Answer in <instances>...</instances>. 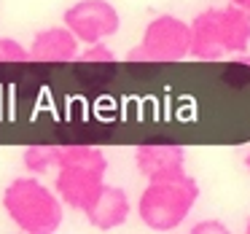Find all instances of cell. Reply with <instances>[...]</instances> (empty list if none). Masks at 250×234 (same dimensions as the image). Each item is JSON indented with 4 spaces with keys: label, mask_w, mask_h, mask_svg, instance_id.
<instances>
[{
    "label": "cell",
    "mask_w": 250,
    "mask_h": 234,
    "mask_svg": "<svg viewBox=\"0 0 250 234\" xmlns=\"http://www.w3.org/2000/svg\"><path fill=\"white\" fill-rule=\"evenodd\" d=\"M129 196H126L124 189H119V186H103V191H100V196L92 202V207L86 210V218L89 223H92L94 229H103V232H108V229H119L126 223V218H129Z\"/></svg>",
    "instance_id": "8"
},
{
    "label": "cell",
    "mask_w": 250,
    "mask_h": 234,
    "mask_svg": "<svg viewBox=\"0 0 250 234\" xmlns=\"http://www.w3.org/2000/svg\"><path fill=\"white\" fill-rule=\"evenodd\" d=\"M250 43V11L234 3L223 8H205L191 22V57L221 60L226 54H245Z\"/></svg>",
    "instance_id": "1"
},
{
    "label": "cell",
    "mask_w": 250,
    "mask_h": 234,
    "mask_svg": "<svg viewBox=\"0 0 250 234\" xmlns=\"http://www.w3.org/2000/svg\"><path fill=\"white\" fill-rule=\"evenodd\" d=\"M191 54V24L172 14L151 19L143 41L126 54L129 62H180Z\"/></svg>",
    "instance_id": "5"
},
{
    "label": "cell",
    "mask_w": 250,
    "mask_h": 234,
    "mask_svg": "<svg viewBox=\"0 0 250 234\" xmlns=\"http://www.w3.org/2000/svg\"><path fill=\"white\" fill-rule=\"evenodd\" d=\"M245 167H248V172H250V151H248V156H245Z\"/></svg>",
    "instance_id": "15"
},
{
    "label": "cell",
    "mask_w": 250,
    "mask_h": 234,
    "mask_svg": "<svg viewBox=\"0 0 250 234\" xmlns=\"http://www.w3.org/2000/svg\"><path fill=\"white\" fill-rule=\"evenodd\" d=\"M245 229H248V234H250V221H248V226H245Z\"/></svg>",
    "instance_id": "16"
},
{
    "label": "cell",
    "mask_w": 250,
    "mask_h": 234,
    "mask_svg": "<svg viewBox=\"0 0 250 234\" xmlns=\"http://www.w3.org/2000/svg\"><path fill=\"white\" fill-rule=\"evenodd\" d=\"M108 172V159L92 146H65L57 164L54 189L67 207L86 213L100 196Z\"/></svg>",
    "instance_id": "2"
},
{
    "label": "cell",
    "mask_w": 250,
    "mask_h": 234,
    "mask_svg": "<svg viewBox=\"0 0 250 234\" xmlns=\"http://www.w3.org/2000/svg\"><path fill=\"white\" fill-rule=\"evenodd\" d=\"M62 196L38 178H17L3 191V210L27 234H51L62 223Z\"/></svg>",
    "instance_id": "3"
},
{
    "label": "cell",
    "mask_w": 250,
    "mask_h": 234,
    "mask_svg": "<svg viewBox=\"0 0 250 234\" xmlns=\"http://www.w3.org/2000/svg\"><path fill=\"white\" fill-rule=\"evenodd\" d=\"M30 49H24L14 38H0V65L3 62H30Z\"/></svg>",
    "instance_id": "11"
},
{
    "label": "cell",
    "mask_w": 250,
    "mask_h": 234,
    "mask_svg": "<svg viewBox=\"0 0 250 234\" xmlns=\"http://www.w3.org/2000/svg\"><path fill=\"white\" fill-rule=\"evenodd\" d=\"M81 60L83 62H113L116 57H113V51L100 41V43H89L86 46V51L81 54Z\"/></svg>",
    "instance_id": "12"
},
{
    "label": "cell",
    "mask_w": 250,
    "mask_h": 234,
    "mask_svg": "<svg viewBox=\"0 0 250 234\" xmlns=\"http://www.w3.org/2000/svg\"><path fill=\"white\" fill-rule=\"evenodd\" d=\"M199 199V183L191 175L172 180H148L137 199V215L153 232H172L188 218Z\"/></svg>",
    "instance_id": "4"
},
{
    "label": "cell",
    "mask_w": 250,
    "mask_h": 234,
    "mask_svg": "<svg viewBox=\"0 0 250 234\" xmlns=\"http://www.w3.org/2000/svg\"><path fill=\"white\" fill-rule=\"evenodd\" d=\"M62 148L65 146H51V143H38L24 151V167L35 175H43L46 170L57 167L62 159Z\"/></svg>",
    "instance_id": "10"
},
{
    "label": "cell",
    "mask_w": 250,
    "mask_h": 234,
    "mask_svg": "<svg viewBox=\"0 0 250 234\" xmlns=\"http://www.w3.org/2000/svg\"><path fill=\"white\" fill-rule=\"evenodd\" d=\"M62 19L76 33V38L83 41L86 46L100 43L103 38H110L121 27L119 11L108 0H78L76 6L67 8Z\"/></svg>",
    "instance_id": "6"
},
{
    "label": "cell",
    "mask_w": 250,
    "mask_h": 234,
    "mask_svg": "<svg viewBox=\"0 0 250 234\" xmlns=\"http://www.w3.org/2000/svg\"><path fill=\"white\" fill-rule=\"evenodd\" d=\"M191 232H194V234H226L229 226H226V223H221V221H199V223L191 226Z\"/></svg>",
    "instance_id": "13"
},
{
    "label": "cell",
    "mask_w": 250,
    "mask_h": 234,
    "mask_svg": "<svg viewBox=\"0 0 250 234\" xmlns=\"http://www.w3.org/2000/svg\"><path fill=\"white\" fill-rule=\"evenodd\" d=\"M231 3H234V6H239V8H248V11H250V0H231Z\"/></svg>",
    "instance_id": "14"
},
{
    "label": "cell",
    "mask_w": 250,
    "mask_h": 234,
    "mask_svg": "<svg viewBox=\"0 0 250 234\" xmlns=\"http://www.w3.org/2000/svg\"><path fill=\"white\" fill-rule=\"evenodd\" d=\"M78 54V38L70 27H46L35 33L30 57L35 62H70Z\"/></svg>",
    "instance_id": "9"
},
{
    "label": "cell",
    "mask_w": 250,
    "mask_h": 234,
    "mask_svg": "<svg viewBox=\"0 0 250 234\" xmlns=\"http://www.w3.org/2000/svg\"><path fill=\"white\" fill-rule=\"evenodd\" d=\"M135 164L146 180H172L186 175V151L175 140H146L135 151Z\"/></svg>",
    "instance_id": "7"
}]
</instances>
